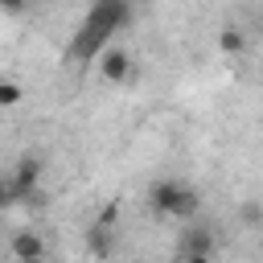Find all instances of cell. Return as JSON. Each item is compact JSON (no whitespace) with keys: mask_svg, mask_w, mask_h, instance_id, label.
<instances>
[{"mask_svg":"<svg viewBox=\"0 0 263 263\" xmlns=\"http://www.w3.org/2000/svg\"><path fill=\"white\" fill-rule=\"evenodd\" d=\"M132 21V8L127 4H119V0H99V4H90L86 8V16H82V25H78V33L70 37V62H99L107 49H111V41H115V33L123 29Z\"/></svg>","mask_w":263,"mask_h":263,"instance_id":"obj_1","label":"cell"},{"mask_svg":"<svg viewBox=\"0 0 263 263\" xmlns=\"http://www.w3.org/2000/svg\"><path fill=\"white\" fill-rule=\"evenodd\" d=\"M148 205L164 218H193L201 210V193L185 181H156L148 189Z\"/></svg>","mask_w":263,"mask_h":263,"instance_id":"obj_2","label":"cell"},{"mask_svg":"<svg viewBox=\"0 0 263 263\" xmlns=\"http://www.w3.org/2000/svg\"><path fill=\"white\" fill-rule=\"evenodd\" d=\"M41 156H21L16 160V168H12V193H16V201H29V197H37V185H41Z\"/></svg>","mask_w":263,"mask_h":263,"instance_id":"obj_3","label":"cell"},{"mask_svg":"<svg viewBox=\"0 0 263 263\" xmlns=\"http://www.w3.org/2000/svg\"><path fill=\"white\" fill-rule=\"evenodd\" d=\"M132 66H136V62H132V53H127L123 45H111V49L99 58V74H103L107 82H127V78H132Z\"/></svg>","mask_w":263,"mask_h":263,"instance_id":"obj_4","label":"cell"},{"mask_svg":"<svg viewBox=\"0 0 263 263\" xmlns=\"http://www.w3.org/2000/svg\"><path fill=\"white\" fill-rule=\"evenodd\" d=\"M8 251H12L16 263H21V259H45V238H41L37 230H16L12 242H8Z\"/></svg>","mask_w":263,"mask_h":263,"instance_id":"obj_5","label":"cell"},{"mask_svg":"<svg viewBox=\"0 0 263 263\" xmlns=\"http://www.w3.org/2000/svg\"><path fill=\"white\" fill-rule=\"evenodd\" d=\"M86 251H90L95 259H111L115 238H111V226H107V222H95V226L86 230Z\"/></svg>","mask_w":263,"mask_h":263,"instance_id":"obj_6","label":"cell"},{"mask_svg":"<svg viewBox=\"0 0 263 263\" xmlns=\"http://www.w3.org/2000/svg\"><path fill=\"white\" fill-rule=\"evenodd\" d=\"M218 49L234 58V53H242V49H247V37H242V33H238L234 25H226V29L218 33Z\"/></svg>","mask_w":263,"mask_h":263,"instance_id":"obj_7","label":"cell"},{"mask_svg":"<svg viewBox=\"0 0 263 263\" xmlns=\"http://www.w3.org/2000/svg\"><path fill=\"white\" fill-rule=\"evenodd\" d=\"M210 247H214V238H210L205 230H189V238H185V255H193V259H210Z\"/></svg>","mask_w":263,"mask_h":263,"instance_id":"obj_8","label":"cell"},{"mask_svg":"<svg viewBox=\"0 0 263 263\" xmlns=\"http://www.w3.org/2000/svg\"><path fill=\"white\" fill-rule=\"evenodd\" d=\"M21 99H25V86H21V82H8V78H4V82H0V107H16Z\"/></svg>","mask_w":263,"mask_h":263,"instance_id":"obj_9","label":"cell"},{"mask_svg":"<svg viewBox=\"0 0 263 263\" xmlns=\"http://www.w3.org/2000/svg\"><path fill=\"white\" fill-rule=\"evenodd\" d=\"M8 205H16V193H12V181L0 177V210H8Z\"/></svg>","mask_w":263,"mask_h":263,"instance_id":"obj_10","label":"cell"},{"mask_svg":"<svg viewBox=\"0 0 263 263\" xmlns=\"http://www.w3.org/2000/svg\"><path fill=\"white\" fill-rule=\"evenodd\" d=\"M242 218H247V222H259V205L247 201V205H242Z\"/></svg>","mask_w":263,"mask_h":263,"instance_id":"obj_11","label":"cell"},{"mask_svg":"<svg viewBox=\"0 0 263 263\" xmlns=\"http://www.w3.org/2000/svg\"><path fill=\"white\" fill-rule=\"evenodd\" d=\"M181 263H210V259H193V255H185V259H181Z\"/></svg>","mask_w":263,"mask_h":263,"instance_id":"obj_12","label":"cell"},{"mask_svg":"<svg viewBox=\"0 0 263 263\" xmlns=\"http://www.w3.org/2000/svg\"><path fill=\"white\" fill-rule=\"evenodd\" d=\"M21 263H45V259H21Z\"/></svg>","mask_w":263,"mask_h":263,"instance_id":"obj_13","label":"cell"}]
</instances>
